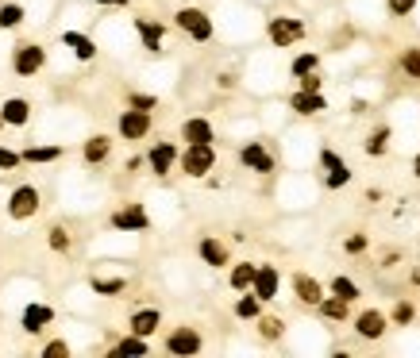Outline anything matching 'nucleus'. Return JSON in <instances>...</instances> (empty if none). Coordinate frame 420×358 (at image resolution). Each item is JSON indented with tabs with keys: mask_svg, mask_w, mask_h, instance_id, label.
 <instances>
[{
	"mask_svg": "<svg viewBox=\"0 0 420 358\" xmlns=\"http://www.w3.org/2000/svg\"><path fill=\"white\" fill-rule=\"evenodd\" d=\"M212 166H216V146L212 143H185V151H181V174L204 177Z\"/></svg>",
	"mask_w": 420,
	"mask_h": 358,
	"instance_id": "1",
	"label": "nucleus"
},
{
	"mask_svg": "<svg viewBox=\"0 0 420 358\" xmlns=\"http://www.w3.org/2000/svg\"><path fill=\"white\" fill-rule=\"evenodd\" d=\"M174 20L189 39H197V43H209L212 39V20H209V12H201V8H181Z\"/></svg>",
	"mask_w": 420,
	"mask_h": 358,
	"instance_id": "2",
	"label": "nucleus"
},
{
	"mask_svg": "<svg viewBox=\"0 0 420 358\" xmlns=\"http://www.w3.org/2000/svg\"><path fill=\"white\" fill-rule=\"evenodd\" d=\"M266 35H270V43L274 46H293L297 39H304V23L301 20H290V15H274V20L266 23Z\"/></svg>",
	"mask_w": 420,
	"mask_h": 358,
	"instance_id": "3",
	"label": "nucleus"
},
{
	"mask_svg": "<svg viewBox=\"0 0 420 358\" xmlns=\"http://www.w3.org/2000/svg\"><path fill=\"white\" fill-rule=\"evenodd\" d=\"M39 205H43V197H39L35 185H20V189L8 197V216H12V219H27V216L39 212Z\"/></svg>",
	"mask_w": 420,
	"mask_h": 358,
	"instance_id": "4",
	"label": "nucleus"
},
{
	"mask_svg": "<svg viewBox=\"0 0 420 358\" xmlns=\"http://www.w3.org/2000/svg\"><path fill=\"white\" fill-rule=\"evenodd\" d=\"M12 66H16V73H20V77H35V73L47 66V51H43L39 43H23V46H16Z\"/></svg>",
	"mask_w": 420,
	"mask_h": 358,
	"instance_id": "5",
	"label": "nucleus"
},
{
	"mask_svg": "<svg viewBox=\"0 0 420 358\" xmlns=\"http://www.w3.org/2000/svg\"><path fill=\"white\" fill-rule=\"evenodd\" d=\"M320 166H324V185L328 189H343L351 181V166L335 151H320Z\"/></svg>",
	"mask_w": 420,
	"mask_h": 358,
	"instance_id": "6",
	"label": "nucleus"
},
{
	"mask_svg": "<svg viewBox=\"0 0 420 358\" xmlns=\"http://www.w3.org/2000/svg\"><path fill=\"white\" fill-rule=\"evenodd\" d=\"M385 328H390V320H385L378 308H366V312H359L355 316V335L359 339H366V343H374V339H382L385 335Z\"/></svg>",
	"mask_w": 420,
	"mask_h": 358,
	"instance_id": "7",
	"label": "nucleus"
},
{
	"mask_svg": "<svg viewBox=\"0 0 420 358\" xmlns=\"http://www.w3.org/2000/svg\"><path fill=\"white\" fill-rule=\"evenodd\" d=\"M151 132V112L147 108H128V112H120V135L123 139H143V135Z\"/></svg>",
	"mask_w": 420,
	"mask_h": 358,
	"instance_id": "8",
	"label": "nucleus"
},
{
	"mask_svg": "<svg viewBox=\"0 0 420 358\" xmlns=\"http://www.w3.org/2000/svg\"><path fill=\"white\" fill-rule=\"evenodd\" d=\"M166 351L181 354V358L197 354V351H201V331H197V328H174L166 335Z\"/></svg>",
	"mask_w": 420,
	"mask_h": 358,
	"instance_id": "9",
	"label": "nucleus"
},
{
	"mask_svg": "<svg viewBox=\"0 0 420 358\" xmlns=\"http://www.w3.org/2000/svg\"><path fill=\"white\" fill-rule=\"evenodd\" d=\"M240 162L247 170H254V174H274V158H270V151L262 143H243L240 146Z\"/></svg>",
	"mask_w": 420,
	"mask_h": 358,
	"instance_id": "10",
	"label": "nucleus"
},
{
	"mask_svg": "<svg viewBox=\"0 0 420 358\" xmlns=\"http://www.w3.org/2000/svg\"><path fill=\"white\" fill-rule=\"evenodd\" d=\"M278 286H282V274H278V266H270V262H262L259 266V274H254V293H259L262 300H274L278 297Z\"/></svg>",
	"mask_w": 420,
	"mask_h": 358,
	"instance_id": "11",
	"label": "nucleus"
},
{
	"mask_svg": "<svg viewBox=\"0 0 420 358\" xmlns=\"http://www.w3.org/2000/svg\"><path fill=\"white\" fill-rule=\"evenodd\" d=\"M112 227H120V231H147L151 219H147L143 205H128V208H120V212L112 216Z\"/></svg>",
	"mask_w": 420,
	"mask_h": 358,
	"instance_id": "12",
	"label": "nucleus"
},
{
	"mask_svg": "<svg viewBox=\"0 0 420 358\" xmlns=\"http://www.w3.org/2000/svg\"><path fill=\"white\" fill-rule=\"evenodd\" d=\"M147 162H151V170L159 177H166L170 170H174V162H178V146L174 143H154L151 154H147Z\"/></svg>",
	"mask_w": 420,
	"mask_h": 358,
	"instance_id": "13",
	"label": "nucleus"
},
{
	"mask_svg": "<svg viewBox=\"0 0 420 358\" xmlns=\"http://www.w3.org/2000/svg\"><path fill=\"white\" fill-rule=\"evenodd\" d=\"M293 293H297V300L309 305V308H316L320 300H324V286H320L316 278H309V274H297V278H293Z\"/></svg>",
	"mask_w": 420,
	"mask_h": 358,
	"instance_id": "14",
	"label": "nucleus"
},
{
	"mask_svg": "<svg viewBox=\"0 0 420 358\" xmlns=\"http://www.w3.org/2000/svg\"><path fill=\"white\" fill-rule=\"evenodd\" d=\"M290 108L297 112V116H316V112L328 108V101L320 93H309V89H301V93L290 96Z\"/></svg>",
	"mask_w": 420,
	"mask_h": 358,
	"instance_id": "15",
	"label": "nucleus"
},
{
	"mask_svg": "<svg viewBox=\"0 0 420 358\" xmlns=\"http://www.w3.org/2000/svg\"><path fill=\"white\" fill-rule=\"evenodd\" d=\"M197 255H201L209 266H216V270H220V266H228V247L220 239H212V235H204V239L197 243Z\"/></svg>",
	"mask_w": 420,
	"mask_h": 358,
	"instance_id": "16",
	"label": "nucleus"
},
{
	"mask_svg": "<svg viewBox=\"0 0 420 358\" xmlns=\"http://www.w3.org/2000/svg\"><path fill=\"white\" fill-rule=\"evenodd\" d=\"M181 139L185 143H212V124L204 116H189L181 124Z\"/></svg>",
	"mask_w": 420,
	"mask_h": 358,
	"instance_id": "17",
	"label": "nucleus"
},
{
	"mask_svg": "<svg viewBox=\"0 0 420 358\" xmlns=\"http://www.w3.org/2000/svg\"><path fill=\"white\" fill-rule=\"evenodd\" d=\"M159 324H162V312L159 308H139L135 316H131V331H135V335H154V331H159Z\"/></svg>",
	"mask_w": 420,
	"mask_h": 358,
	"instance_id": "18",
	"label": "nucleus"
},
{
	"mask_svg": "<svg viewBox=\"0 0 420 358\" xmlns=\"http://www.w3.org/2000/svg\"><path fill=\"white\" fill-rule=\"evenodd\" d=\"M254 274H259V266H254V262H235L232 274H228V286H232L235 293H247L254 286Z\"/></svg>",
	"mask_w": 420,
	"mask_h": 358,
	"instance_id": "19",
	"label": "nucleus"
},
{
	"mask_svg": "<svg viewBox=\"0 0 420 358\" xmlns=\"http://www.w3.org/2000/svg\"><path fill=\"white\" fill-rule=\"evenodd\" d=\"M51 320H54V312L47 305H27V312H23V331H31V335H35V331H43Z\"/></svg>",
	"mask_w": 420,
	"mask_h": 358,
	"instance_id": "20",
	"label": "nucleus"
},
{
	"mask_svg": "<svg viewBox=\"0 0 420 358\" xmlns=\"http://www.w3.org/2000/svg\"><path fill=\"white\" fill-rule=\"evenodd\" d=\"M0 116H4V124L20 127V124H27V116H31V104H27V101H20V96H12V101H4Z\"/></svg>",
	"mask_w": 420,
	"mask_h": 358,
	"instance_id": "21",
	"label": "nucleus"
},
{
	"mask_svg": "<svg viewBox=\"0 0 420 358\" xmlns=\"http://www.w3.org/2000/svg\"><path fill=\"white\" fill-rule=\"evenodd\" d=\"M316 312L324 316V320H347L351 300H343V297H335V293H332V297H324V300L316 305Z\"/></svg>",
	"mask_w": 420,
	"mask_h": 358,
	"instance_id": "22",
	"label": "nucleus"
},
{
	"mask_svg": "<svg viewBox=\"0 0 420 358\" xmlns=\"http://www.w3.org/2000/svg\"><path fill=\"white\" fill-rule=\"evenodd\" d=\"M135 27H139V35H143V46L151 54H159V46H162V35H166V27L162 23H151V20H135Z\"/></svg>",
	"mask_w": 420,
	"mask_h": 358,
	"instance_id": "23",
	"label": "nucleus"
},
{
	"mask_svg": "<svg viewBox=\"0 0 420 358\" xmlns=\"http://www.w3.org/2000/svg\"><path fill=\"white\" fill-rule=\"evenodd\" d=\"M235 316H240V320H259V316H262V297H259V293H247V297H240V300H235Z\"/></svg>",
	"mask_w": 420,
	"mask_h": 358,
	"instance_id": "24",
	"label": "nucleus"
},
{
	"mask_svg": "<svg viewBox=\"0 0 420 358\" xmlns=\"http://www.w3.org/2000/svg\"><path fill=\"white\" fill-rule=\"evenodd\" d=\"M362 151H366L370 158H382V154L390 151V127H378V132H370L366 143H362Z\"/></svg>",
	"mask_w": 420,
	"mask_h": 358,
	"instance_id": "25",
	"label": "nucleus"
},
{
	"mask_svg": "<svg viewBox=\"0 0 420 358\" xmlns=\"http://www.w3.org/2000/svg\"><path fill=\"white\" fill-rule=\"evenodd\" d=\"M62 43H66V46H73V54H78L81 62H89V58L97 54V46L89 43L85 35H78V31H62Z\"/></svg>",
	"mask_w": 420,
	"mask_h": 358,
	"instance_id": "26",
	"label": "nucleus"
},
{
	"mask_svg": "<svg viewBox=\"0 0 420 358\" xmlns=\"http://www.w3.org/2000/svg\"><path fill=\"white\" fill-rule=\"evenodd\" d=\"M109 151H112V143L104 139V135H97V139L85 143V162H89V166H97V162L109 158Z\"/></svg>",
	"mask_w": 420,
	"mask_h": 358,
	"instance_id": "27",
	"label": "nucleus"
},
{
	"mask_svg": "<svg viewBox=\"0 0 420 358\" xmlns=\"http://www.w3.org/2000/svg\"><path fill=\"white\" fill-rule=\"evenodd\" d=\"M290 70H293V77H304V73H316V70H320V54H312V51H309V54H297Z\"/></svg>",
	"mask_w": 420,
	"mask_h": 358,
	"instance_id": "28",
	"label": "nucleus"
},
{
	"mask_svg": "<svg viewBox=\"0 0 420 358\" xmlns=\"http://www.w3.org/2000/svg\"><path fill=\"white\" fill-rule=\"evenodd\" d=\"M401 70L413 81H420V46H405V51H401Z\"/></svg>",
	"mask_w": 420,
	"mask_h": 358,
	"instance_id": "29",
	"label": "nucleus"
},
{
	"mask_svg": "<svg viewBox=\"0 0 420 358\" xmlns=\"http://www.w3.org/2000/svg\"><path fill=\"white\" fill-rule=\"evenodd\" d=\"M112 354H116V358H120V354H147V339L131 331V335L123 339V343H116V351H112Z\"/></svg>",
	"mask_w": 420,
	"mask_h": 358,
	"instance_id": "30",
	"label": "nucleus"
},
{
	"mask_svg": "<svg viewBox=\"0 0 420 358\" xmlns=\"http://www.w3.org/2000/svg\"><path fill=\"white\" fill-rule=\"evenodd\" d=\"M332 293H335V297H343V300H359L362 297L359 286L351 278H343V274H340V278H332Z\"/></svg>",
	"mask_w": 420,
	"mask_h": 358,
	"instance_id": "31",
	"label": "nucleus"
},
{
	"mask_svg": "<svg viewBox=\"0 0 420 358\" xmlns=\"http://www.w3.org/2000/svg\"><path fill=\"white\" fill-rule=\"evenodd\" d=\"M123 289H128V281L120 278H93V293H101V297H116Z\"/></svg>",
	"mask_w": 420,
	"mask_h": 358,
	"instance_id": "32",
	"label": "nucleus"
},
{
	"mask_svg": "<svg viewBox=\"0 0 420 358\" xmlns=\"http://www.w3.org/2000/svg\"><path fill=\"white\" fill-rule=\"evenodd\" d=\"M259 335L266 339V343L282 339V320H274V316H259Z\"/></svg>",
	"mask_w": 420,
	"mask_h": 358,
	"instance_id": "33",
	"label": "nucleus"
},
{
	"mask_svg": "<svg viewBox=\"0 0 420 358\" xmlns=\"http://www.w3.org/2000/svg\"><path fill=\"white\" fill-rule=\"evenodd\" d=\"M58 154H62V146H27L23 158H27V162H54Z\"/></svg>",
	"mask_w": 420,
	"mask_h": 358,
	"instance_id": "34",
	"label": "nucleus"
},
{
	"mask_svg": "<svg viewBox=\"0 0 420 358\" xmlns=\"http://www.w3.org/2000/svg\"><path fill=\"white\" fill-rule=\"evenodd\" d=\"M413 316H416V305H409V300H397V305H393V324L405 328V324H413Z\"/></svg>",
	"mask_w": 420,
	"mask_h": 358,
	"instance_id": "35",
	"label": "nucleus"
},
{
	"mask_svg": "<svg viewBox=\"0 0 420 358\" xmlns=\"http://www.w3.org/2000/svg\"><path fill=\"white\" fill-rule=\"evenodd\" d=\"M20 20H23V8L20 4H4V8H0V27H16Z\"/></svg>",
	"mask_w": 420,
	"mask_h": 358,
	"instance_id": "36",
	"label": "nucleus"
},
{
	"mask_svg": "<svg viewBox=\"0 0 420 358\" xmlns=\"http://www.w3.org/2000/svg\"><path fill=\"white\" fill-rule=\"evenodd\" d=\"M51 250H70V231L62 224L51 227Z\"/></svg>",
	"mask_w": 420,
	"mask_h": 358,
	"instance_id": "37",
	"label": "nucleus"
},
{
	"mask_svg": "<svg viewBox=\"0 0 420 358\" xmlns=\"http://www.w3.org/2000/svg\"><path fill=\"white\" fill-rule=\"evenodd\" d=\"M416 8V0H390V12L393 15H409Z\"/></svg>",
	"mask_w": 420,
	"mask_h": 358,
	"instance_id": "38",
	"label": "nucleus"
},
{
	"mask_svg": "<svg viewBox=\"0 0 420 358\" xmlns=\"http://www.w3.org/2000/svg\"><path fill=\"white\" fill-rule=\"evenodd\" d=\"M43 354H47V358H58V354H70V347H66L62 339H54V343L43 347Z\"/></svg>",
	"mask_w": 420,
	"mask_h": 358,
	"instance_id": "39",
	"label": "nucleus"
},
{
	"mask_svg": "<svg viewBox=\"0 0 420 358\" xmlns=\"http://www.w3.org/2000/svg\"><path fill=\"white\" fill-rule=\"evenodd\" d=\"M347 250H351V255H362V250H366V235H351Z\"/></svg>",
	"mask_w": 420,
	"mask_h": 358,
	"instance_id": "40",
	"label": "nucleus"
},
{
	"mask_svg": "<svg viewBox=\"0 0 420 358\" xmlns=\"http://www.w3.org/2000/svg\"><path fill=\"white\" fill-rule=\"evenodd\" d=\"M16 162H20V154H12V151H4V146H0V170H12Z\"/></svg>",
	"mask_w": 420,
	"mask_h": 358,
	"instance_id": "41",
	"label": "nucleus"
},
{
	"mask_svg": "<svg viewBox=\"0 0 420 358\" xmlns=\"http://www.w3.org/2000/svg\"><path fill=\"white\" fill-rule=\"evenodd\" d=\"M301 89H309V93H320V77H316V73H304V77H301Z\"/></svg>",
	"mask_w": 420,
	"mask_h": 358,
	"instance_id": "42",
	"label": "nucleus"
},
{
	"mask_svg": "<svg viewBox=\"0 0 420 358\" xmlns=\"http://www.w3.org/2000/svg\"><path fill=\"white\" fill-rule=\"evenodd\" d=\"M131 104H135V108H147V112H151V108H154V96H131Z\"/></svg>",
	"mask_w": 420,
	"mask_h": 358,
	"instance_id": "43",
	"label": "nucleus"
},
{
	"mask_svg": "<svg viewBox=\"0 0 420 358\" xmlns=\"http://www.w3.org/2000/svg\"><path fill=\"white\" fill-rule=\"evenodd\" d=\"M413 174H416V181H420V154L413 158Z\"/></svg>",
	"mask_w": 420,
	"mask_h": 358,
	"instance_id": "44",
	"label": "nucleus"
},
{
	"mask_svg": "<svg viewBox=\"0 0 420 358\" xmlns=\"http://www.w3.org/2000/svg\"><path fill=\"white\" fill-rule=\"evenodd\" d=\"M97 4H128V0H97Z\"/></svg>",
	"mask_w": 420,
	"mask_h": 358,
	"instance_id": "45",
	"label": "nucleus"
},
{
	"mask_svg": "<svg viewBox=\"0 0 420 358\" xmlns=\"http://www.w3.org/2000/svg\"><path fill=\"white\" fill-rule=\"evenodd\" d=\"M416 262H420V255H416Z\"/></svg>",
	"mask_w": 420,
	"mask_h": 358,
	"instance_id": "46",
	"label": "nucleus"
}]
</instances>
